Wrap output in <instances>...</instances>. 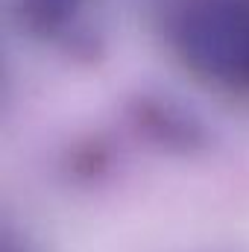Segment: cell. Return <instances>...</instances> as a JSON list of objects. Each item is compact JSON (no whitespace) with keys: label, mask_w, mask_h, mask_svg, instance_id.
<instances>
[{"label":"cell","mask_w":249,"mask_h":252,"mask_svg":"<svg viewBox=\"0 0 249 252\" xmlns=\"http://www.w3.org/2000/svg\"><path fill=\"white\" fill-rule=\"evenodd\" d=\"M170 44L196 79L249 94V0H182Z\"/></svg>","instance_id":"obj_1"},{"label":"cell","mask_w":249,"mask_h":252,"mask_svg":"<svg viewBox=\"0 0 249 252\" xmlns=\"http://www.w3.org/2000/svg\"><path fill=\"white\" fill-rule=\"evenodd\" d=\"M15 3L27 30L50 38V35L64 32L76 21V15L82 12L88 0H15Z\"/></svg>","instance_id":"obj_2"}]
</instances>
